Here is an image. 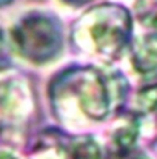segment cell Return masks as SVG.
I'll list each match as a JSON object with an SVG mask.
<instances>
[{
	"label": "cell",
	"mask_w": 157,
	"mask_h": 159,
	"mask_svg": "<svg viewBox=\"0 0 157 159\" xmlns=\"http://www.w3.org/2000/svg\"><path fill=\"white\" fill-rule=\"evenodd\" d=\"M126 80L119 73L93 66H76L63 71L51 85L55 114L63 119L103 120L125 102Z\"/></svg>",
	"instance_id": "1"
},
{
	"label": "cell",
	"mask_w": 157,
	"mask_h": 159,
	"mask_svg": "<svg viewBox=\"0 0 157 159\" xmlns=\"http://www.w3.org/2000/svg\"><path fill=\"white\" fill-rule=\"evenodd\" d=\"M133 31L131 14L116 3H103L85 12L72 28L79 51L102 59H114L128 45Z\"/></svg>",
	"instance_id": "2"
},
{
	"label": "cell",
	"mask_w": 157,
	"mask_h": 159,
	"mask_svg": "<svg viewBox=\"0 0 157 159\" xmlns=\"http://www.w3.org/2000/svg\"><path fill=\"white\" fill-rule=\"evenodd\" d=\"M12 43L22 57L42 65L54 60L63 47L60 22L46 12L23 16L12 30Z\"/></svg>",
	"instance_id": "3"
},
{
	"label": "cell",
	"mask_w": 157,
	"mask_h": 159,
	"mask_svg": "<svg viewBox=\"0 0 157 159\" xmlns=\"http://www.w3.org/2000/svg\"><path fill=\"white\" fill-rule=\"evenodd\" d=\"M31 101L29 87L23 79L11 77L0 80V134L28 117Z\"/></svg>",
	"instance_id": "4"
},
{
	"label": "cell",
	"mask_w": 157,
	"mask_h": 159,
	"mask_svg": "<svg viewBox=\"0 0 157 159\" xmlns=\"http://www.w3.org/2000/svg\"><path fill=\"white\" fill-rule=\"evenodd\" d=\"M133 63L140 74H157V28L154 33H150L134 42Z\"/></svg>",
	"instance_id": "5"
},
{
	"label": "cell",
	"mask_w": 157,
	"mask_h": 159,
	"mask_svg": "<svg viewBox=\"0 0 157 159\" xmlns=\"http://www.w3.org/2000/svg\"><path fill=\"white\" fill-rule=\"evenodd\" d=\"M69 159H102L99 144L91 136H79L68 144Z\"/></svg>",
	"instance_id": "6"
},
{
	"label": "cell",
	"mask_w": 157,
	"mask_h": 159,
	"mask_svg": "<svg viewBox=\"0 0 157 159\" xmlns=\"http://www.w3.org/2000/svg\"><path fill=\"white\" fill-rule=\"evenodd\" d=\"M134 12L143 25L157 28V0H136Z\"/></svg>",
	"instance_id": "7"
},
{
	"label": "cell",
	"mask_w": 157,
	"mask_h": 159,
	"mask_svg": "<svg viewBox=\"0 0 157 159\" xmlns=\"http://www.w3.org/2000/svg\"><path fill=\"white\" fill-rule=\"evenodd\" d=\"M137 107L143 114L157 113V84L142 88L137 94Z\"/></svg>",
	"instance_id": "8"
},
{
	"label": "cell",
	"mask_w": 157,
	"mask_h": 159,
	"mask_svg": "<svg viewBox=\"0 0 157 159\" xmlns=\"http://www.w3.org/2000/svg\"><path fill=\"white\" fill-rule=\"evenodd\" d=\"M106 159H153L146 152L134 145H112Z\"/></svg>",
	"instance_id": "9"
},
{
	"label": "cell",
	"mask_w": 157,
	"mask_h": 159,
	"mask_svg": "<svg viewBox=\"0 0 157 159\" xmlns=\"http://www.w3.org/2000/svg\"><path fill=\"white\" fill-rule=\"evenodd\" d=\"M9 65V47L3 30L0 28V71Z\"/></svg>",
	"instance_id": "10"
},
{
	"label": "cell",
	"mask_w": 157,
	"mask_h": 159,
	"mask_svg": "<svg viewBox=\"0 0 157 159\" xmlns=\"http://www.w3.org/2000/svg\"><path fill=\"white\" fill-rule=\"evenodd\" d=\"M66 3H69V5H76V6H79V5H85V3H89V2H93V0H65Z\"/></svg>",
	"instance_id": "11"
},
{
	"label": "cell",
	"mask_w": 157,
	"mask_h": 159,
	"mask_svg": "<svg viewBox=\"0 0 157 159\" xmlns=\"http://www.w3.org/2000/svg\"><path fill=\"white\" fill-rule=\"evenodd\" d=\"M11 0H0V6H3V5H6V3H9Z\"/></svg>",
	"instance_id": "12"
}]
</instances>
